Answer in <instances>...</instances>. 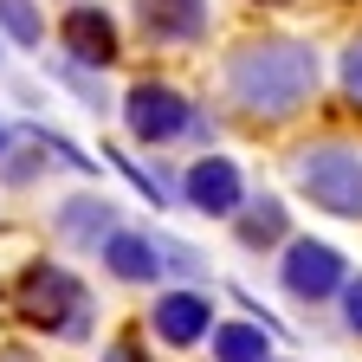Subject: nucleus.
Returning a JSON list of instances; mask_svg holds the SVG:
<instances>
[{
  "label": "nucleus",
  "mask_w": 362,
  "mask_h": 362,
  "mask_svg": "<svg viewBox=\"0 0 362 362\" xmlns=\"http://www.w3.org/2000/svg\"><path fill=\"white\" fill-rule=\"evenodd\" d=\"M317 84H324V59L310 39L265 33V39H246L240 52H226V104L252 123L298 117L317 98Z\"/></svg>",
  "instance_id": "nucleus-1"
},
{
  "label": "nucleus",
  "mask_w": 362,
  "mask_h": 362,
  "mask_svg": "<svg viewBox=\"0 0 362 362\" xmlns=\"http://www.w3.org/2000/svg\"><path fill=\"white\" fill-rule=\"evenodd\" d=\"M7 304H13V317H20L26 330L59 337V343H84L90 330H98L90 285L78 279L71 265H59V259H33V265H20V279H13V291H7Z\"/></svg>",
  "instance_id": "nucleus-2"
},
{
  "label": "nucleus",
  "mask_w": 362,
  "mask_h": 362,
  "mask_svg": "<svg viewBox=\"0 0 362 362\" xmlns=\"http://www.w3.org/2000/svg\"><path fill=\"white\" fill-rule=\"evenodd\" d=\"M291 188L330 220H362V149L356 143H304V149H291Z\"/></svg>",
  "instance_id": "nucleus-3"
},
{
  "label": "nucleus",
  "mask_w": 362,
  "mask_h": 362,
  "mask_svg": "<svg viewBox=\"0 0 362 362\" xmlns=\"http://www.w3.org/2000/svg\"><path fill=\"white\" fill-rule=\"evenodd\" d=\"M117 110H123V129H129L143 149L181 143V136H194V123H201V110H194L188 98H181L175 84H162V78H143V84H129Z\"/></svg>",
  "instance_id": "nucleus-4"
},
{
  "label": "nucleus",
  "mask_w": 362,
  "mask_h": 362,
  "mask_svg": "<svg viewBox=\"0 0 362 362\" xmlns=\"http://www.w3.org/2000/svg\"><path fill=\"white\" fill-rule=\"evenodd\" d=\"M349 279V259L330 246V240H285V259H279V285L285 298L298 304H330Z\"/></svg>",
  "instance_id": "nucleus-5"
},
{
  "label": "nucleus",
  "mask_w": 362,
  "mask_h": 362,
  "mask_svg": "<svg viewBox=\"0 0 362 362\" xmlns=\"http://www.w3.org/2000/svg\"><path fill=\"white\" fill-rule=\"evenodd\" d=\"M207 330H214V291L207 285H168V291H156V304H149V337L156 343L194 349V343H207Z\"/></svg>",
  "instance_id": "nucleus-6"
},
{
  "label": "nucleus",
  "mask_w": 362,
  "mask_h": 362,
  "mask_svg": "<svg viewBox=\"0 0 362 362\" xmlns=\"http://www.w3.org/2000/svg\"><path fill=\"white\" fill-rule=\"evenodd\" d=\"M175 188H181V201H188L201 220H233L240 201H246V175H240L233 156H194Z\"/></svg>",
  "instance_id": "nucleus-7"
},
{
  "label": "nucleus",
  "mask_w": 362,
  "mask_h": 362,
  "mask_svg": "<svg viewBox=\"0 0 362 362\" xmlns=\"http://www.w3.org/2000/svg\"><path fill=\"white\" fill-rule=\"evenodd\" d=\"M59 45H65V59L84 65V71H110L117 52H123L117 20L98 7V0H78V7H65V20H59Z\"/></svg>",
  "instance_id": "nucleus-8"
},
{
  "label": "nucleus",
  "mask_w": 362,
  "mask_h": 362,
  "mask_svg": "<svg viewBox=\"0 0 362 362\" xmlns=\"http://www.w3.org/2000/svg\"><path fill=\"white\" fill-rule=\"evenodd\" d=\"M117 201L110 194H65L59 207H52V233H59V246H71V252H98L110 233H117Z\"/></svg>",
  "instance_id": "nucleus-9"
},
{
  "label": "nucleus",
  "mask_w": 362,
  "mask_h": 362,
  "mask_svg": "<svg viewBox=\"0 0 362 362\" xmlns=\"http://www.w3.org/2000/svg\"><path fill=\"white\" fill-rule=\"evenodd\" d=\"M136 26L156 45H194L207 39L214 13H207V0H136Z\"/></svg>",
  "instance_id": "nucleus-10"
},
{
  "label": "nucleus",
  "mask_w": 362,
  "mask_h": 362,
  "mask_svg": "<svg viewBox=\"0 0 362 362\" xmlns=\"http://www.w3.org/2000/svg\"><path fill=\"white\" fill-rule=\"evenodd\" d=\"M98 252H104V272H110L117 285H156V279H162V252H156V233L117 226V233H110Z\"/></svg>",
  "instance_id": "nucleus-11"
},
{
  "label": "nucleus",
  "mask_w": 362,
  "mask_h": 362,
  "mask_svg": "<svg viewBox=\"0 0 362 362\" xmlns=\"http://www.w3.org/2000/svg\"><path fill=\"white\" fill-rule=\"evenodd\" d=\"M233 240H240L246 252L285 246V240H291V214H285V201H279V194H252V201H240V214H233Z\"/></svg>",
  "instance_id": "nucleus-12"
},
{
  "label": "nucleus",
  "mask_w": 362,
  "mask_h": 362,
  "mask_svg": "<svg viewBox=\"0 0 362 362\" xmlns=\"http://www.w3.org/2000/svg\"><path fill=\"white\" fill-rule=\"evenodd\" d=\"M207 349H214V362H272V330L265 324H214Z\"/></svg>",
  "instance_id": "nucleus-13"
},
{
  "label": "nucleus",
  "mask_w": 362,
  "mask_h": 362,
  "mask_svg": "<svg viewBox=\"0 0 362 362\" xmlns=\"http://www.w3.org/2000/svg\"><path fill=\"white\" fill-rule=\"evenodd\" d=\"M0 33H7L13 45H26V52H39V45H45V13H39V0H0Z\"/></svg>",
  "instance_id": "nucleus-14"
},
{
  "label": "nucleus",
  "mask_w": 362,
  "mask_h": 362,
  "mask_svg": "<svg viewBox=\"0 0 362 362\" xmlns=\"http://www.w3.org/2000/svg\"><path fill=\"white\" fill-rule=\"evenodd\" d=\"M156 252H162V272H175V279H188V285H207V259H201V246L175 240V233H156Z\"/></svg>",
  "instance_id": "nucleus-15"
},
{
  "label": "nucleus",
  "mask_w": 362,
  "mask_h": 362,
  "mask_svg": "<svg viewBox=\"0 0 362 362\" xmlns=\"http://www.w3.org/2000/svg\"><path fill=\"white\" fill-rule=\"evenodd\" d=\"M45 71H52V78H59L65 90H78L90 117H104V110H110V90L98 84V71H84V65H71V59H65V65H45Z\"/></svg>",
  "instance_id": "nucleus-16"
},
{
  "label": "nucleus",
  "mask_w": 362,
  "mask_h": 362,
  "mask_svg": "<svg viewBox=\"0 0 362 362\" xmlns=\"http://www.w3.org/2000/svg\"><path fill=\"white\" fill-rule=\"evenodd\" d=\"M26 136H33V143L45 149V156H59L65 168H78V175H98V162H90L78 143H71V136H59V129H45V123H26Z\"/></svg>",
  "instance_id": "nucleus-17"
},
{
  "label": "nucleus",
  "mask_w": 362,
  "mask_h": 362,
  "mask_svg": "<svg viewBox=\"0 0 362 362\" xmlns=\"http://www.w3.org/2000/svg\"><path fill=\"white\" fill-rule=\"evenodd\" d=\"M45 162H52V156H45L39 143H33V149H13V143H7V156H0V181H7V188H33Z\"/></svg>",
  "instance_id": "nucleus-18"
},
{
  "label": "nucleus",
  "mask_w": 362,
  "mask_h": 362,
  "mask_svg": "<svg viewBox=\"0 0 362 362\" xmlns=\"http://www.w3.org/2000/svg\"><path fill=\"white\" fill-rule=\"evenodd\" d=\"M104 156H110V168H123V175H129V188H136V194H143L149 207H168V188H162V181H156V175H143V168H136V162H129L123 149H104Z\"/></svg>",
  "instance_id": "nucleus-19"
},
{
  "label": "nucleus",
  "mask_w": 362,
  "mask_h": 362,
  "mask_svg": "<svg viewBox=\"0 0 362 362\" xmlns=\"http://www.w3.org/2000/svg\"><path fill=\"white\" fill-rule=\"evenodd\" d=\"M337 78H343V98L362 110V33L343 45V59H337Z\"/></svg>",
  "instance_id": "nucleus-20"
},
{
  "label": "nucleus",
  "mask_w": 362,
  "mask_h": 362,
  "mask_svg": "<svg viewBox=\"0 0 362 362\" xmlns=\"http://www.w3.org/2000/svg\"><path fill=\"white\" fill-rule=\"evenodd\" d=\"M343 324H349V337H362V272H356V279H343Z\"/></svg>",
  "instance_id": "nucleus-21"
},
{
  "label": "nucleus",
  "mask_w": 362,
  "mask_h": 362,
  "mask_svg": "<svg viewBox=\"0 0 362 362\" xmlns=\"http://www.w3.org/2000/svg\"><path fill=\"white\" fill-rule=\"evenodd\" d=\"M98 362H149V356H143V343H136V337H117Z\"/></svg>",
  "instance_id": "nucleus-22"
},
{
  "label": "nucleus",
  "mask_w": 362,
  "mask_h": 362,
  "mask_svg": "<svg viewBox=\"0 0 362 362\" xmlns=\"http://www.w3.org/2000/svg\"><path fill=\"white\" fill-rule=\"evenodd\" d=\"M0 362H39V356H33L26 343H0Z\"/></svg>",
  "instance_id": "nucleus-23"
},
{
  "label": "nucleus",
  "mask_w": 362,
  "mask_h": 362,
  "mask_svg": "<svg viewBox=\"0 0 362 362\" xmlns=\"http://www.w3.org/2000/svg\"><path fill=\"white\" fill-rule=\"evenodd\" d=\"M7 143H13V129H7V123H0V156H7Z\"/></svg>",
  "instance_id": "nucleus-24"
},
{
  "label": "nucleus",
  "mask_w": 362,
  "mask_h": 362,
  "mask_svg": "<svg viewBox=\"0 0 362 362\" xmlns=\"http://www.w3.org/2000/svg\"><path fill=\"white\" fill-rule=\"evenodd\" d=\"M259 7H285V0H259Z\"/></svg>",
  "instance_id": "nucleus-25"
}]
</instances>
